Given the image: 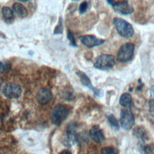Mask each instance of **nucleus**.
Returning <instances> with one entry per match:
<instances>
[{"instance_id": "f257e3e1", "label": "nucleus", "mask_w": 154, "mask_h": 154, "mask_svg": "<svg viewBox=\"0 0 154 154\" xmlns=\"http://www.w3.org/2000/svg\"><path fill=\"white\" fill-rule=\"evenodd\" d=\"M113 24L118 34L122 37L129 38L134 34V29L131 24L122 18H114Z\"/></svg>"}, {"instance_id": "f03ea898", "label": "nucleus", "mask_w": 154, "mask_h": 154, "mask_svg": "<svg viewBox=\"0 0 154 154\" xmlns=\"http://www.w3.org/2000/svg\"><path fill=\"white\" fill-rule=\"evenodd\" d=\"M69 113V108L63 104L57 105L52 109L51 114L52 122L57 125L61 124L67 117Z\"/></svg>"}, {"instance_id": "7ed1b4c3", "label": "nucleus", "mask_w": 154, "mask_h": 154, "mask_svg": "<svg viewBox=\"0 0 154 154\" xmlns=\"http://www.w3.org/2000/svg\"><path fill=\"white\" fill-rule=\"evenodd\" d=\"M115 65V58L112 55L102 54L97 57L93 64L94 68L106 70L111 69Z\"/></svg>"}, {"instance_id": "20e7f679", "label": "nucleus", "mask_w": 154, "mask_h": 154, "mask_svg": "<svg viewBox=\"0 0 154 154\" xmlns=\"http://www.w3.org/2000/svg\"><path fill=\"white\" fill-rule=\"evenodd\" d=\"M77 126L75 123L68 125L63 139V143L66 147H71L75 144L78 140Z\"/></svg>"}, {"instance_id": "39448f33", "label": "nucleus", "mask_w": 154, "mask_h": 154, "mask_svg": "<svg viewBox=\"0 0 154 154\" xmlns=\"http://www.w3.org/2000/svg\"><path fill=\"white\" fill-rule=\"evenodd\" d=\"M135 45L132 43H126L122 45L117 55V60L119 62H127L130 61L133 56Z\"/></svg>"}, {"instance_id": "423d86ee", "label": "nucleus", "mask_w": 154, "mask_h": 154, "mask_svg": "<svg viewBox=\"0 0 154 154\" xmlns=\"http://www.w3.org/2000/svg\"><path fill=\"white\" fill-rule=\"evenodd\" d=\"M107 2L111 5L116 11L122 14H130L134 11V7L128 1H108Z\"/></svg>"}, {"instance_id": "0eeeda50", "label": "nucleus", "mask_w": 154, "mask_h": 154, "mask_svg": "<svg viewBox=\"0 0 154 154\" xmlns=\"http://www.w3.org/2000/svg\"><path fill=\"white\" fill-rule=\"evenodd\" d=\"M4 95L8 99H17L22 93L20 87L15 83H8L6 84L2 90Z\"/></svg>"}, {"instance_id": "6e6552de", "label": "nucleus", "mask_w": 154, "mask_h": 154, "mask_svg": "<svg viewBox=\"0 0 154 154\" xmlns=\"http://www.w3.org/2000/svg\"><path fill=\"white\" fill-rule=\"evenodd\" d=\"M120 123L125 130H130L135 123V119L130 109H122L120 112Z\"/></svg>"}, {"instance_id": "1a4fd4ad", "label": "nucleus", "mask_w": 154, "mask_h": 154, "mask_svg": "<svg viewBox=\"0 0 154 154\" xmlns=\"http://www.w3.org/2000/svg\"><path fill=\"white\" fill-rule=\"evenodd\" d=\"M79 38L82 45L88 48H91L97 46H99L100 45H102L105 42L104 40L97 38L93 35H81L79 37Z\"/></svg>"}, {"instance_id": "9d476101", "label": "nucleus", "mask_w": 154, "mask_h": 154, "mask_svg": "<svg viewBox=\"0 0 154 154\" xmlns=\"http://www.w3.org/2000/svg\"><path fill=\"white\" fill-rule=\"evenodd\" d=\"M76 75L78 76V77L80 79V81L81 82V83L84 85L86 86L87 87L89 88L90 90H91L93 91V92L96 95V96H100L101 94V91L100 90L96 88L95 87H93V85L91 84V82L90 81V79H89V78L87 76V75L85 73H84V72H81V71H78L76 72Z\"/></svg>"}, {"instance_id": "9b49d317", "label": "nucleus", "mask_w": 154, "mask_h": 154, "mask_svg": "<svg viewBox=\"0 0 154 154\" xmlns=\"http://www.w3.org/2000/svg\"><path fill=\"white\" fill-rule=\"evenodd\" d=\"M36 99L39 103L45 105L49 103L52 100V94L48 89L42 88L37 92Z\"/></svg>"}, {"instance_id": "f8f14e48", "label": "nucleus", "mask_w": 154, "mask_h": 154, "mask_svg": "<svg viewBox=\"0 0 154 154\" xmlns=\"http://www.w3.org/2000/svg\"><path fill=\"white\" fill-rule=\"evenodd\" d=\"M89 135L90 138L96 143H101L105 140L103 133L99 125H94L90 129Z\"/></svg>"}, {"instance_id": "ddd939ff", "label": "nucleus", "mask_w": 154, "mask_h": 154, "mask_svg": "<svg viewBox=\"0 0 154 154\" xmlns=\"http://www.w3.org/2000/svg\"><path fill=\"white\" fill-rule=\"evenodd\" d=\"M120 105L126 109H129L132 105V97L128 93H125L122 94L119 99Z\"/></svg>"}, {"instance_id": "4468645a", "label": "nucleus", "mask_w": 154, "mask_h": 154, "mask_svg": "<svg viewBox=\"0 0 154 154\" xmlns=\"http://www.w3.org/2000/svg\"><path fill=\"white\" fill-rule=\"evenodd\" d=\"M13 11L19 17H24L27 14L26 8L21 4L16 2L13 5Z\"/></svg>"}, {"instance_id": "2eb2a0df", "label": "nucleus", "mask_w": 154, "mask_h": 154, "mask_svg": "<svg viewBox=\"0 0 154 154\" xmlns=\"http://www.w3.org/2000/svg\"><path fill=\"white\" fill-rule=\"evenodd\" d=\"M134 135L142 143L147 138V131L143 127H138L134 130Z\"/></svg>"}, {"instance_id": "dca6fc26", "label": "nucleus", "mask_w": 154, "mask_h": 154, "mask_svg": "<svg viewBox=\"0 0 154 154\" xmlns=\"http://www.w3.org/2000/svg\"><path fill=\"white\" fill-rule=\"evenodd\" d=\"M2 13L4 17L7 20H10L13 19L14 13L11 9H10L8 7H4L2 9Z\"/></svg>"}, {"instance_id": "f3484780", "label": "nucleus", "mask_w": 154, "mask_h": 154, "mask_svg": "<svg viewBox=\"0 0 154 154\" xmlns=\"http://www.w3.org/2000/svg\"><path fill=\"white\" fill-rule=\"evenodd\" d=\"M107 119L111 127H112L115 129H119V126L118 122L113 114H108L107 116Z\"/></svg>"}, {"instance_id": "a211bd4d", "label": "nucleus", "mask_w": 154, "mask_h": 154, "mask_svg": "<svg viewBox=\"0 0 154 154\" xmlns=\"http://www.w3.org/2000/svg\"><path fill=\"white\" fill-rule=\"evenodd\" d=\"M149 112L151 121L154 122V98L150 99L149 101Z\"/></svg>"}, {"instance_id": "6ab92c4d", "label": "nucleus", "mask_w": 154, "mask_h": 154, "mask_svg": "<svg viewBox=\"0 0 154 154\" xmlns=\"http://www.w3.org/2000/svg\"><path fill=\"white\" fill-rule=\"evenodd\" d=\"M101 154H118V151L111 147H106L102 148L101 150Z\"/></svg>"}, {"instance_id": "aec40b11", "label": "nucleus", "mask_w": 154, "mask_h": 154, "mask_svg": "<svg viewBox=\"0 0 154 154\" xmlns=\"http://www.w3.org/2000/svg\"><path fill=\"white\" fill-rule=\"evenodd\" d=\"M67 38L69 40L70 43L72 46H73V47H76L77 46L74 35H73V33L72 32H70V31H68V32H67Z\"/></svg>"}, {"instance_id": "412c9836", "label": "nucleus", "mask_w": 154, "mask_h": 154, "mask_svg": "<svg viewBox=\"0 0 154 154\" xmlns=\"http://www.w3.org/2000/svg\"><path fill=\"white\" fill-rule=\"evenodd\" d=\"M88 7V2L87 1H83L82 2H81L79 6V11L81 14H82L84 13H85Z\"/></svg>"}, {"instance_id": "4be33fe9", "label": "nucleus", "mask_w": 154, "mask_h": 154, "mask_svg": "<svg viewBox=\"0 0 154 154\" xmlns=\"http://www.w3.org/2000/svg\"><path fill=\"white\" fill-rule=\"evenodd\" d=\"M63 22L61 18H60L59 22L55 28L54 34H61L63 31Z\"/></svg>"}, {"instance_id": "5701e85b", "label": "nucleus", "mask_w": 154, "mask_h": 154, "mask_svg": "<svg viewBox=\"0 0 154 154\" xmlns=\"http://www.w3.org/2000/svg\"><path fill=\"white\" fill-rule=\"evenodd\" d=\"M10 69V65L9 64L6 63L5 64L0 61V72L5 73V72H7Z\"/></svg>"}, {"instance_id": "b1692460", "label": "nucleus", "mask_w": 154, "mask_h": 154, "mask_svg": "<svg viewBox=\"0 0 154 154\" xmlns=\"http://www.w3.org/2000/svg\"><path fill=\"white\" fill-rule=\"evenodd\" d=\"M59 154H72V153L68 150H63L61 152H60Z\"/></svg>"}, {"instance_id": "393cba45", "label": "nucleus", "mask_w": 154, "mask_h": 154, "mask_svg": "<svg viewBox=\"0 0 154 154\" xmlns=\"http://www.w3.org/2000/svg\"><path fill=\"white\" fill-rule=\"evenodd\" d=\"M1 83H2V80H1V79L0 78V87H1Z\"/></svg>"}]
</instances>
